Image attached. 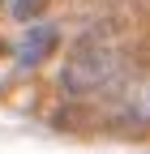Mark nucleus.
<instances>
[{"mask_svg":"<svg viewBox=\"0 0 150 154\" xmlns=\"http://www.w3.org/2000/svg\"><path fill=\"white\" fill-rule=\"evenodd\" d=\"M111 73H116V51L95 43V38H86V43L73 51V60L64 69V90L73 94H90V90H99L111 82Z\"/></svg>","mask_w":150,"mask_h":154,"instance_id":"nucleus-1","label":"nucleus"},{"mask_svg":"<svg viewBox=\"0 0 150 154\" xmlns=\"http://www.w3.org/2000/svg\"><path fill=\"white\" fill-rule=\"evenodd\" d=\"M52 43H56V26H34V30L26 34V43L17 47V51H22V64H34Z\"/></svg>","mask_w":150,"mask_h":154,"instance_id":"nucleus-2","label":"nucleus"},{"mask_svg":"<svg viewBox=\"0 0 150 154\" xmlns=\"http://www.w3.org/2000/svg\"><path fill=\"white\" fill-rule=\"evenodd\" d=\"M43 5L47 0H13V17L17 22H30L34 13H43Z\"/></svg>","mask_w":150,"mask_h":154,"instance_id":"nucleus-3","label":"nucleus"}]
</instances>
